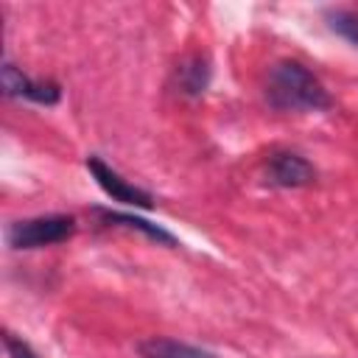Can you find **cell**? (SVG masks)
Wrapping results in <instances>:
<instances>
[{
  "label": "cell",
  "instance_id": "obj_1",
  "mask_svg": "<svg viewBox=\"0 0 358 358\" xmlns=\"http://www.w3.org/2000/svg\"><path fill=\"white\" fill-rule=\"evenodd\" d=\"M266 101L280 112H322L333 103L324 84L294 59H282L268 67Z\"/></svg>",
  "mask_w": 358,
  "mask_h": 358
},
{
  "label": "cell",
  "instance_id": "obj_2",
  "mask_svg": "<svg viewBox=\"0 0 358 358\" xmlns=\"http://www.w3.org/2000/svg\"><path fill=\"white\" fill-rule=\"evenodd\" d=\"M76 232V218L70 215H39L14 221L6 232V241L11 249H42L67 241Z\"/></svg>",
  "mask_w": 358,
  "mask_h": 358
},
{
  "label": "cell",
  "instance_id": "obj_3",
  "mask_svg": "<svg viewBox=\"0 0 358 358\" xmlns=\"http://www.w3.org/2000/svg\"><path fill=\"white\" fill-rule=\"evenodd\" d=\"M87 171L92 173V179L98 182V187L112 199V201H120V204H131V207H140V210H151L154 207V199L151 193H145L143 187L126 182L115 168H109L101 157L90 154L87 157Z\"/></svg>",
  "mask_w": 358,
  "mask_h": 358
},
{
  "label": "cell",
  "instance_id": "obj_4",
  "mask_svg": "<svg viewBox=\"0 0 358 358\" xmlns=\"http://www.w3.org/2000/svg\"><path fill=\"white\" fill-rule=\"evenodd\" d=\"M0 84H3V92L8 98H28L34 103H45V106H53L59 103L62 98V90L56 81H34L28 78L20 67L14 64H3V73H0Z\"/></svg>",
  "mask_w": 358,
  "mask_h": 358
},
{
  "label": "cell",
  "instance_id": "obj_5",
  "mask_svg": "<svg viewBox=\"0 0 358 358\" xmlns=\"http://www.w3.org/2000/svg\"><path fill=\"white\" fill-rule=\"evenodd\" d=\"M266 176L277 187H308L316 182L313 165L294 151H274L266 162Z\"/></svg>",
  "mask_w": 358,
  "mask_h": 358
},
{
  "label": "cell",
  "instance_id": "obj_6",
  "mask_svg": "<svg viewBox=\"0 0 358 358\" xmlns=\"http://www.w3.org/2000/svg\"><path fill=\"white\" fill-rule=\"evenodd\" d=\"M137 350L143 358H215L210 350H201L196 344H185L176 338H165V336H151L140 341Z\"/></svg>",
  "mask_w": 358,
  "mask_h": 358
},
{
  "label": "cell",
  "instance_id": "obj_7",
  "mask_svg": "<svg viewBox=\"0 0 358 358\" xmlns=\"http://www.w3.org/2000/svg\"><path fill=\"white\" fill-rule=\"evenodd\" d=\"M210 84V62L199 53L182 59L176 64V87L185 95H201Z\"/></svg>",
  "mask_w": 358,
  "mask_h": 358
},
{
  "label": "cell",
  "instance_id": "obj_8",
  "mask_svg": "<svg viewBox=\"0 0 358 358\" xmlns=\"http://www.w3.org/2000/svg\"><path fill=\"white\" fill-rule=\"evenodd\" d=\"M98 215L106 221V224H115V227H126V229H137L143 232L145 238L157 241V243H168V246H176V238L162 229L159 224H151L145 218H137V215H129V213H112V210H98Z\"/></svg>",
  "mask_w": 358,
  "mask_h": 358
},
{
  "label": "cell",
  "instance_id": "obj_9",
  "mask_svg": "<svg viewBox=\"0 0 358 358\" xmlns=\"http://www.w3.org/2000/svg\"><path fill=\"white\" fill-rule=\"evenodd\" d=\"M327 25L344 36L350 45L358 48V11H350V8H330L327 11Z\"/></svg>",
  "mask_w": 358,
  "mask_h": 358
},
{
  "label": "cell",
  "instance_id": "obj_10",
  "mask_svg": "<svg viewBox=\"0 0 358 358\" xmlns=\"http://www.w3.org/2000/svg\"><path fill=\"white\" fill-rule=\"evenodd\" d=\"M6 350H8L11 358H39V355L31 350V344L22 341V338H17L14 333H6Z\"/></svg>",
  "mask_w": 358,
  "mask_h": 358
}]
</instances>
